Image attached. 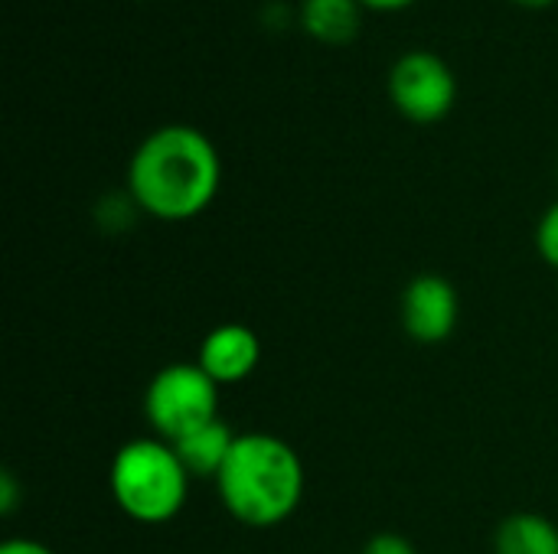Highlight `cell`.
Wrapping results in <instances>:
<instances>
[{
    "label": "cell",
    "mask_w": 558,
    "mask_h": 554,
    "mask_svg": "<svg viewBox=\"0 0 558 554\" xmlns=\"http://www.w3.org/2000/svg\"><path fill=\"white\" fill-rule=\"evenodd\" d=\"M0 554H56L49 545L36 542V539H7L0 545Z\"/></svg>",
    "instance_id": "5bb4252c"
},
{
    "label": "cell",
    "mask_w": 558,
    "mask_h": 554,
    "mask_svg": "<svg viewBox=\"0 0 558 554\" xmlns=\"http://www.w3.org/2000/svg\"><path fill=\"white\" fill-rule=\"evenodd\" d=\"M219 418V385L196 362L163 366L144 389V421L154 438L177 444Z\"/></svg>",
    "instance_id": "277c9868"
},
{
    "label": "cell",
    "mask_w": 558,
    "mask_h": 554,
    "mask_svg": "<svg viewBox=\"0 0 558 554\" xmlns=\"http://www.w3.org/2000/svg\"><path fill=\"white\" fill-rule=\"evenodd\" d=\"M360 3L369 7V10H402V7H409L415 0H360Z\"/></svg>",
    "instance_id": "9a60e30c"
},
{
    "label": "cell",
    "mask_w": 558,
    "mask_h": 554,
    "mask_svg": "<svg viewBox=\"0 0 558 554\" xmlns=\"http://www.w3.org/2000/svg\"><path fill=\"white\" fill-rule=\"evenodd\" d=\"M193 477L180 464L173 444L147 434L124 441L108 467V490L114 506L141 526L173 522L190 500Z\"/></svg>",
    "instance_id": "3957f363"
},
{
    "label": "cell",
    "mask_w": 558,
    "mask_h": 554,
    "mask_svg": "<svg viewBox=\"0 0 558 554\" xmlns=\"http://www.w3.org/2000/svg\"><path fill=\"white\" fill-rule=\"evenodd\" d=\"M536 251L549 268L558 271V199L543 212V219L536 225Z\"/></svg>",
    "instance_id": "8fae6325"
},
{
    "label": "cell",
    "mask_w": 558,
    "mask_h": 554,
    "mask_svg": "<svg viewBox=\"0 0 558 554\" xmlns=\"http://www.w3.org/2000/svg\"><path fill=\"white\" fill-rule=\"evenodd\" d=\"M402 330L418 346H441L461 320V297L441 274H415L402 291Z\"/></svg>",
    "instance_id": "8992f818"
},
{
    "label": "cell",
    "mask_w": 558,
    "mask_h": 554,
    "mask_svg": "<svg viewBox=\"0 0 558 554\" xmlns=\"http://www.w3.org/2000/svg\"><path fill=\"white\" fill-rule=\"evenodd\" d=\"M16 503H20V490H16L13 473L7 470V473L0 477V513H3V516H13V513H16Z\"/></svg>",
    "instance_id": "4fadbf2b"
},
{
    "label": "cell",
    "mask_w": 558,
    "mask_h": 554,
    "mask_svg": "<svg viewBox=\"0 0 558 554\" xmlns=\"http://www.w3.org/2000/svg\"><path fill=\"white\" fill-rule=\"evenodd\" d=\"M222 186L216 144L190 127L167 124L147 134L128 163V196L160 222H190L203 216Z\"/></svg>",
    "instance_id": "6da1fadb"
},
{
    "label": "cell",
    "mask_w": 558,
    "mask_h": 554,
    "mask_svg": "<svg viewBox=\"0 0 558 554\" xmlns=\"http://www.w3.org/2000/svg\"><path fill=\"white\" fill-rule=\"evenodd\" d=\"M235 441H239V434L222 418H216V421L190 431L186 438H180L173 444V451L193 480H213L216 483V477L222 473Z\"/></svg>",
    "instance_id": "ba28073f"
},
{
    "label": "cell",
    "mask_w": 558,
    "mask_h": 554,
    "mask_svg": "<svg viewBox=\"0 0 558 554\" xmlns=\"http://www.w3.org/2000/svg\"><path fill=\"white\" fill-rule=\"evenodd\" d=\"M389 95L412 124H438L458 101V82L441 56L405 52L389 72Z\"/></svg>",
    "instance_id": "5b68a950"
},
{
    "label": "cell",
    "mask_w": 558,
    "mask_h": 554,
    "mask_svg": "<svg viewBox=\"0 0 558 554\" xmlns=\"http://www.w3.org/2000/svg\"><path fill=\"white\" fill-rule=\"evenodd\" d=\"M307 473L301 454L278 434H239L216 493L222 509L245 529L284 526L304 500Z\"/></svg>",
    "instance_id": "7a4b0ae2"
},
{
    "label": "cell",
    "mask_w": 558,
    "mask_h": 554,
    "mask_svg": "<svg viewBox=\"0 0 558 554\" xmlns=\"http://www.w3.org/2000/svg\"><path fill=\"white\" fill-rule=\"evenodd\" d=\"M196 366L222 389L242 385L262 366V336L245 323H219L213 327L196 353Z\"/></svg>",
    "instance_id": "52a82bcc"
},
{
    "label": "cell",
    "mask_w": 558,
    "mask_h": 554,
    "mask_svg": "<svg viewBox=\"0 0 558 554\" xmlns=\"http://www.w3.org/2000/svg\"><path fill=\"white\" fill-rule=\"evenodd\" d=\"M494 554H558V526L539 513H513L494 532Z\"/></svg>",
    "instance_id": "9c48e42d"
},
{
    "label": "cell",
    "mask_w": 558,
    "mask_h": 554,
    "mask_svg": "<svg viewBox=\"0 0 558 554\" xmlns=\"http://www.w3.org/2000/svg\"><path fill=\"white\" fill-rule=\"evenodd\" d=\"M360 554H418V549L399 532H376L373 539H366Z\"/></svg>",
    "instance_id": "7c38bea8"
},
{
    "label": "cell",
    "mask_w": 558,
    "mask_h": 554,
    "mask_svg": "<svg viewBox=\"0 0 558 554\" xmlns=\"http://www.w3.org/2000/svg\"><path fill=\"white\" fill-rule=\"evenodd\" d=\"M360 0H304L301 23L320 42L347 46L360 33Z\"/></svg>",
    "instance_id": "30bf717a"
},
{
    "label": "cell",
    "mask_w": 558,
    "mask_h": 554,
    "mask_svg": "<svg viewBox=\"0 0 558 554\" xmlns=\"http://www.w3.org/2000/svg\"><path fill=\"white\" fill-rule=\"evenodd\" d=\"M517 3H523V7H546V3H556V0H517Z\"/></svg>",
    "instance_id": "2e32d148"
}]
</instances>
